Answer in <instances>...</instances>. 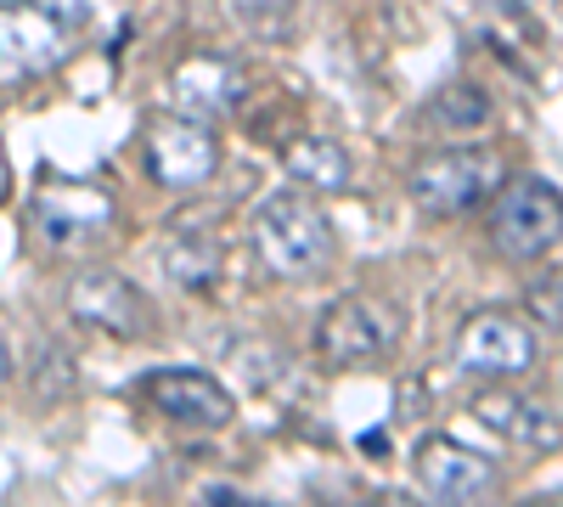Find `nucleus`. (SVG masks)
<instances>
[{
  "mask_svg": "<svg viewBox=\"0 0 563 507\" xmlns=\"http://www.w3.org/2000/svg\"><path fill=\"white\" fill-rule=\"evenodd\" d=\"M90 29V0H7L0 7V79L23 85L74 57Z\"/></svg>",
  "mask_w": 563,
  "mask_h": 507,
  "instance_id": "f257e3e1",
  "label": "nucleus"
},
{
  "mask_svg": "<svg viewBox=\"0 0 563 507\" xmlns=\"http://www.w3.org/2000/svg\"><path fill=\"white\" fill-rule=\"evenodd\" d=\"M249 243H254V260L276 276V283H305V276H321L339 254V238H333V220H327L310 198L299 192H276L254 209V225H249Z\"/></svg>",
  "mask_w": 563,
  "mask_h": 507,
  "instance_id": "f03ea898",
  "label": "nucleus"
},
{
  "mask_svg": "<svg viewBox=\"0 0 563 507\" xmlns=\"http://www.w3.org/2000/svg\"><path fill=\"white\" fill-rule=\"evenodd\" d=\"M395 344H400V310L372 299V294H344L316 321V355H321V366H333V373L378 366Z\"/></svg>",
  "mask_w": 563,
  "mask_h": 507,
  "instance_id": "7ed1b4c3",
  "label": "nucleus"
},
{
  "mask_svg": "<svg viewBox=\"0 0 563 507\" xmlns=\"http://www.w3.org/2000/svg\"><path fill=\"white\" fill-rule=\"evenodd\" d=\"M490 243L512 265L547 260L563 243V198L547 187L541 175L507 180V187L496 192V203H490Z\"/></svg>",
  "mask_w": 563,
  "mask_h": 507,
  "instance_id": "20e7f679",
  "label": "nucleus"
},
{
  "mask_svg": "<svg viewBox=\"0 0 563 507\" xmlns=\"http://www.w3.org/2000/svg\"><path fill=\"white\" fill-rule=\"evenodd\" d=\"M406 187H411L417 209L462 214V209H474V203H485L507 187V164H501L496 147H445V153L422 158Z\"/></svg>",
  "mask_w": 563,
  "mask_h": 507,
  "instance_id": "39448f33",
  "label": "nucleus"
},
{
  "mask_svg": "<svg viewBox=\"0 0 563 507\" xmlns=\"http://www.w3.org/2000/svg\"><path fill=\"white\" fill-rule=\"evenodd\" d=\"M456 366L467 378H525L536 366V328L519 316V310H474L456 328V344H451Z\"/></svg>",
  "mask_w": 563,
  "mask_h": 507,
  "instance_id": "423d86ee",
  "label": "nucleus"
},
{
  "mask_svg": "<svg viewBox=\"0 0 563 507\" xmlns=\"http://www.w3.org/2000/svg\"><path fill=\"white\" fill-rule=\"evenodd\" d=\"M147 169L158 187L169 192H192L203 180H214L220 169V135L209 119H186V113H164L147 130Z\"/></svg>",
  "mask_w": 563,
  "mask_h": 507,
  "instance_id": "0eeeda50",
  "label": "nucleus"
},
{
  "mask_svg": "<svg viewBox=\"0 0 563 507\" xmlns=\"http://www.w3.org/2000/svg\"><path fill=\"white\" fill-rule=\"evenodd\" d=\"M68 316L85 321V328H97V333H113V339H141L153 328L147 294L108 265H90L68 283Z\"/></svg>",
  "mask_w": 563,
  "mask_h": 507,
  "instance_id": "6e6552de",
  "label": "nucleus"
},
{
  "mask_svg": "<svg viewBox=\"0 0 563 507\" xmlns=\"http://www.w3.org/2000/svg\"><path fill=\"white\" fill-rule=\"evenodd\" d=\"M29 220L45 243L74 249V243H97L113 225V198L90 180H45L29 203Z\"/></svg>",
  "mask_w": 563,
  "mask_h": 507,
  "instance_id": "1a4fd4ad",
  "label": "nucleus"
},
{
  "mask_svg": "<svg viewBox=\"0 0 563 507\" xmlns=\"http://www.w3.org/2000/svg\"><path fill=\"white\" fill-rule=\"evenodd\" d=\"M147 400L164 411L180 429H225L238 418V400L231 389L198 366H164V373H147Z\"/></svg>",
  "mask_w": 563,
  "mask_h": 507,
  "instance_id": "9d476101",
  "label": "nucleus"
},
{
  "mask_svg": "<svg viewBox=\"0 0 563 507\" xmlns=\"http://www.w3.org/2000/svg\"><path fill=\"white\" fill-rule=\"evenodd\" d=\"M467 411H474L496 440H507L512 451H558L563 445V418L536 395H519V389L496 384V389H479L474 400H467Z\"/></svg>",
  "mask_w": 563,
  "mask_h": 507,
  "instance_id": "9b49d317",
  "label": "nucleus"
},
{
  "mask_svg": "<svg viewBox=\"0 0 563 507\" xmlns=\"http://www.w3.org/2000/svg\"><path fill=\"white\" fill-rule=\"evenodd\" d=\"M411 469H417V485L429 491L434 502H479V496H490V485H496V469L485 463L474 445H462V440H451V434L417 440Z\"/></svg>",
  "mask_w": 563,
  "mask_h": 507,
  "instance_id": "f8f14e48",
  "label": "nucleus"
},
{
  "mask_svg": "<svg viewBox=\"0 0 563 507\" xmlns=\"http://www.w3.org/2000/svg\"><path fill=\"white\" fill-rule=\"evenodd\" d=\"M243 90H249V79L231 57H186L169 74V102L186 119H220L243 102Z\"/></svg>",
  "mask_w": 563,
  "mask_h": 507,
  "instance_id": "ddd939ff",
  "label": "nucleus"
},
{
  "mask_svg": "<svg viewBox=\"0 0 563 507\" xmlns=\"http://www.w3.org/2000/svg\"><path fill=\"white\" fill-rule=\"evenodd\" d=\"M158 271H164V283L186 288V294H203L220 283V271H225V249L209 238V232H175L164 249H158Z\"/></svg>",
  "mask_w": 563,
  "mask_h": 507,
  "instance_id": "4468645a",
  "label": "nucleus"
},
{
  "mask_svg": "<svg viewBox=\"0 0 563 507\" xmlns=\"http://www.w3.org/2000/svg\"><path fill=\"white\" fill-rule=\"evenodd\" d=\"M282 164H288V175L310 192H344L355 180L350 147L333 142V135H305V142H294L288 153H282Z\"/></svg>",
  "mask_w": 563,
  "mask_h": 507,
  "instance_id": "2eb2a0df",
  "label": "nucleus"
},
{
  "mask_svg": "<svg viewBox=\"0 0 563 507\" xmlns=\"http://www.w3.org/2000/svg\"><path fill=\"white\" fill-rule=\"evenodd\" d=\"M429 124L434 130H456V135L485 130L490 124V97L479 85H445V90H434V102H429Z\"/></svg>",
  "mask_w": 563,
  "mask_h": 507,
  "instance_id": "dca6fc26",
  "label": "nucleus"
},
{
  "mask_svg": "<svg viewBox=\"0 0 563 507\" xmlns=\"http://www.w3.org/2000/svg\"><path fill=\"white\" fill-rule=\"evenodd\" d=\"M525 305H530V316L541 321V328H563V271L541 276V283L525 294Z\"/></svg>",
  "mask_w": 563,
  "mask_h": 507,
  "instance_id": "f3484780",
  "label": "nucleus"
},
{
  "mask_svg": "<svg viewBox=\"0 0 563 507\" xmlns=\"http://www.w3.org/2000/svg\"><path fill=\"white\" fill-rule=\"evenodd\" d=\"M366 507H434V502H422V496H406V491H384V496H372Z\"/></svg>",
  "mask_w": 563,
  "mask_h": 507,
  "instance_id": "a211bd4d",
  "label": "nucleus"
},
{
  "mask_svg": "<svg viewBox=\"0 0 563 507\" xmlns=\"http://www.w3.org/2000/svg\"><path fill=\"white\" fill-rule=\"evenodd\" d=\"M209 502H214V507H260V502H249V496H238V491H209Z\"/></svg>",
  "mask_w": 563,
  "mask_h": 507,
  "instance_id": "6ab92c4d",
  "label": "nucleus"
},
{
  "mask_svg": "<svg viewBox=\"0 0 563 507\" xmlns=\"http://www.w3.org/2000/svg\"><path fill=\"white\" fill-rule=\"evenodd\" d=\"M12 198V164H7V153H0V203Z\"/></svg>",
  "mask_w": 563,
  "mask_h": 507,
  "instance_id": "aec40b11",
  "label": "nucleus"
},
{
  "mask_svg": "<svg viewBox=\"0 0 563 507\" xmlns=\"http://www.w3.org/2000/svg\"><path fill=\"white\" fill-rule=\"evenodd\" d=\"M12 378V350H7V339H0V384Z\"/></svg>",
  "mask_w": 563,
  "mask_h": 507,
  "instance_id": "412c9836",
  "label": "nucleus"
},
{
  "mask_svg": "<svg viewBox=\"0 0 563 507\" xmlns=\"http://www.w3.org/2000/svg\"><path fill=\"white\" fill-rule=\"evenodd\" d=\"M525 507H563V502H525Z\"/></svg>",
  "mask_w": 563,
  "mask_h": 507,
  "instance_id": "4be33fe9",
  "label": "nucleus"
}]
</instances>
